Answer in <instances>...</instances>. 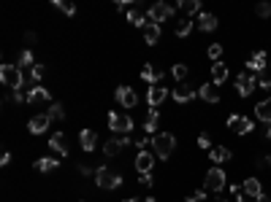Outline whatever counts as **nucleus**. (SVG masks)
<instances>
[{"label":"nucleus","instance_id":"nucleus-40","mask_svg":"<svg viewBox=\"0 0 271 202\" xmlns=\"http://www.w3.org/2000/svg\"><path fill=\"white\" fill-rule=\"evenodd\" d=\"M198 146L206 148V151H211V140H209V135H198Z\"/></svg>","mask_w":271,"mask_h":202},{"label":"nucleus","instance_id":"nucleus-14","mask_svg":"<svg viewBox=\"0 0 271 202\" xmlns=\"http://www.w3.org/2000/svg\"><path fill=\"white\" fill-rule=\"evenodd\" d=\"M166 97H168L166 86H149V89H147V103H149V108H157Z\"/></svg>","mask_w":271,"mask_h":202},{"label":"nucleus","instance_id":"nucleus-23","mask_svg":"<svg viewBox=\"0 0 271 202\" xmlns=\"http://www.w3.org/2000/svg\"><path fill=\"white\" fill-rule=\"evenodd\" d=\"M241 189H244V194H247V197H255V200L263 197V186H260V181H257V178H247L241 184Z\"/></svg>","mask_w":271,"mask_h":202},{"label":"nucleus","instance_id":"nucleus-26","mask_svg":"<svg viewBox=\"0 0 271 202\" xmlns=\"http://www.w3.org/2000/svg\"><path fill=\"white\" fill-rule=\"evenodd\" d=\"M33 167H36L38 173H52V170H57V167H60V162H57L55 157H41Z\"/></svg>","mask_w":271,"mask_h":202},{"label":"nucleus","instance_id":"nucleus-13","mask_svg":"<svg viewBox=\"0 0 271 202\" xmlns=\"http://www.w3.org/2000/svg\"><path fill=\"white\" fill-rule=\"evenodd\" d=\"M49 116H46V113H38V116H33L30 121H28V132L30 135H44L46 130H49Z\"/></svg>","mask_w":271,"mask_h":202},{"label":"nucleus","instance_id":"nucleus-36","mask_svg":"<svg viewBox=\"0 0 271 202\" xmlns=\"http://www.w3.org/2000/svg\"><path fill=\"white\" fill-rule=\"evenodd\" d=\"M193 24H195V22H190V19H182V22L176 24V35H179V38L190 35V30H193Z\"/></svg>","mask_w":271,"mask_h":202},{"label":"nucleus","instance_id":"nucleus-2","mask_svg":"<svg viewBox=\"0 0 271 202\" xmlns=\"http://www.w3.org/2000/svg\"><path fill=\"white\" fill-rule=\"evenodd\" d=\"M174 148H176V138L171 132H160L152 138V151H155L157 159H168L174 154Z\"/></svg>","mask_w":271,"mask_h":202},{"label":"nucleus","instance_id":"nucleus-17","mask_svg":"<svg viewBox=\"0 0 271 202\" xmlns=\"http://www.w3.org/2000/svg\"><path fill=\"white\" fill-rule=\"evenodd\" d=\"M163 76H166V73L157 70V67H152V65H144V67H141V81H147V84H152V86L160 84Z\"/></svg>","mask_w":271,"mask_h":202},{"label":"nucleus","instance_id":"nucleus-3","mask_svg":"<svg viewBox=\"0 0 271 202\" xmlns=\"http://www.w3.org/2000/svg\"><path fill=\"white\" fill-rule=\"evenodd\" d=\"M95 184L101 189H120L122 186V175L109 170V167H98L95 170Z\"/></svg>","mask_w":271,"mask_h":202},{"label":"nucleus","instance_id":"nucleus-34","mask_svg":"<svg viewBox=\"0 0 271 202\" xmlns=\"http://www.w3.org/2000/svg\"><path fill=\"white\" fill-rule=\"evenodd\" d=\"M206 57L211 59V65L220 62V57H222V43H211L209 49H206Z\"/></svg>","mask_w":271,"mask_h":202},{"label":"nucleus","instance_id":"nucleus-4","mask_svg":"<svg viewBox=\"0 0 271 202\" xmlns=\"http://www.w3.org/2000/svg\"><path fill=\"white\" fill-rule=\"evenodd\" d=\"M225 170H220V167H211V170L206 173V178H203V189L211 194H220L222 189H225Z\"/></svg>","mask_w":271,"mask_h":202},{"label":"nucleus","instance_id":"nucleus-5","mask_svg":"<svg viewBox=\"0 0 271 202\" xmlns=\"http://www.w3.org/2000/svg\"><path fill=\"white\" fill-rule=\"evenodd\" d=\"M109 130H111V132H125V135H128L130 130H133V119H130L128 113L111 111V113H109Z\"/></svg>","mask_w":271,"mask_h":202},{"label":"nucleus","instance_id":"nucleus-20","mask_svg":"<svg viewBox=\"0 0 271 202\" xmlns=\"http://www.w3.org/2000/svg\"><path fill=\"white\" fill-rule=\"evenodd\" d=\"M49 148L55 154H60V157H68V143H65V135L63 132H55L49 138Z\"/></svg>","mask_w":271,"mask_h":202},{"label":"nucleus","instance_id":"nucleus-29","mask_svg":"<svg viewBox=\"0 0 271 202\" xmlns=\"http://www.w3.org/2000/svg\"><path fill=\"white\" fill-rule=\"evenodd\" d=\"M179 8L187 13V19L190 16H198V13H201V0H182Z\"/></svg>","mask_w":271,"mask_h":202},{"label":"nucleus","instance_id":"nucleus-41","mask_svg":"<svg viewBox=\"0 0 271 202\" xmlns=\"http://www.w3.org/2000/svg\"><path fill=\"white\" fill-rule=\"evenodd\" d=\"M138 181H141L144 186H152V184H155V178H152V173H141V175H138Z\"/></svg>","mask_w":271,"mask_h":202},{"label":"nucleus","instance_id":"nucleus-46","mask_svg":"<svg viewBox=\"0 0 271 202\" xmlns=\"http://www.w3.org/2000/svg\"><path fill=\"white\" fill-rule=\"evenodd\" d=\"M257 202H271V194H263V197L257 200Z\"/></svg>","mask_w":271,"mask_h":202},{"label":"nucleus","instance_id":"nucleus-47","mask_svg":"<svg viewBox=\"0 0 271 202\" xmlns=\"http://www.w3.org/2000/svg\"><path fill=\"white\" fill-rule=\"evenodd\" d=\"M266 138L271 140V124H268V130H266Z\"/></svg>","mask_w":271,"mask_h":202},{"label":"nucleus","instance_id":"nucleus-27","mask_svg":"<svg viewBox=\"0 0 271 202\" xmlns=\"http://www.w3.org/2000/svg\"><path fill=\"white\" fill-rule=\"evenodd\" d=\"M209 157H211V162L222 165V162L233 159V154H230V148H225V146H217V148H211V151H209Z\"/></svg>","mask_w":271,"mask_h":202},{"label":"nucleus","instance_id":"nucleus-37","mask_svg":"<svg viewBox=\"0 0 271 202\" xmlns=\"http://www.w3.org/2000/svg\"><path fill=\"white\" fill-rule=\"evenodd\" d=\"M206 197H209L206 189H198V192L190 194V197H184V202H206Z\"/></svg>","mask_w":271,"mask_h":202},{"label":"nucleus","instance_id":"nucleus-32","mask_svg":"<svg viewBox=\"0 0 271 202\" xmlns=\"http://www.w3.org/2000/svg\"><path fill=\"white\" fill-rule=\"evenodd\" d=\"M52 5H55L57 11L68 13V16H74V13H76V5H74V3H68V0H52Z\"/></svg>","mask_w":271,"mask_h":202},{"label":"nucleus","instance_id":"nucleus-18","mask_svg":"<svg viewBox=\"0 0 271 202\" xmlns=\"http://www.w3.org/2000/svg\"><path fill=\"white\" fill-rule=\"evenodd\" d=\"M79 143H82V148H84L87 154H92V151H95V146H98L95 130H82V132H79Z\"/></svg>","mask_w":271,"mask_h":202},{"label":"nucleus","instance_id":"nucleus-45","mask_svg":"<svg viewBox=\"0 0 271 202\" xmlns=\"http://www.w3.org/2000/svg\"><path fill=\"white\" fill-rule=\"evenodd\" d=\"M239 202H257V200H255V197H247V194H241Z\"/></svg>","mask_w":271,"mask_h":202},{"label":"nucleus","instance_id":"nucleus-15","mask_svg":"<svg viewBox=\"0 0 271 202\" xmlns=\"http://www.w3.org/2000/svg\"><path fill=\"white\" fill-rule=\"evenodd\" d=\"M195 27H198V30H203V32L217 30V16H214V13L201 11V13H198V19H195Z\"/></svg>","mask_w":271,"mask_h":202},{"label":"nucleus","instance_id":"nucleus-28","mask_svg":"<svg viewBox=\"0 0 271 202\" xmlns=\"http://www.w3.org/2000/svg\"><path fill=\"white\" fill-rule=\"evenodd\" d=\"M157 121H160V113H157V108H149V113H147V121H144V132L152 135L157 130Z\"/></svg>","mask_w":271,"mask_h":202},{"label":"nucleus","instance_id":"nucleus-42","mask_svg":"<svg viewBox=\"0 0 271 202\" xmlns=\"http://www.w3.org/2000/svg\"><path fill=\"white\" fill-rule=\"evenodd\" d=\"M257 89H266V92H271V78H263L260 84H257Z\"/></svg>","mask_w":271,"mask_h":202},{"label":"nucleus","instance_id":"nucleus-22","mask_svg":"<svg viewBox=\"0 0 271 202\" xmlns=\"http://www.w3.org/2000/svg\"><path fill=\"white\" fill-rule=\"evenodd\" d=\"M225 81H228V65L225 62H214L211 65V84L220 86V84H225Z\"/></svg>","mask_w":271,"mask_h":202},{"label":"nucleus","instance_id":"nucleus-11","mask_svg":"<svg viewBox=\"0 0 271 202\" xmlns=\"http://www.w3.org/2000/svg\"><path fill=\"white\" fill-rule=\"evenodd\" d=\"M198 97V89H193L190 84H176L174 86V100L176 103H193Z\"/></svg>","mask_w":271,"mask_h":202},{"label":"nucleus","instance_id":"nucleus-43","mask_svg":"<svg viewBox=\"0 0 271 202\" xmlns=\"http://www.w3.org/2000/svg\"><path fill=\"white\" fill-rule=\"evenodd\" d=\"M9 162H11V154H9V151H6V154H3V157H0V165H3V167H6V165H9Z\"/></svg>","mask_w":271,"mask_h":202},{"label":"nucleus","instance_id":"nucleus-39","mask_svg":"<svg viewBox=\"0 0 271 202\" xmlns=\"http://www.w3.org/2000/svg\"><path fill=\"white\" fill-rule=\"evenodd\" d=\"M255 13H257L260 19H268V16H271V3H257V5H255Z\"/></svg>","mask_w":271,"mask_h":202},{"label":"nucleus","instance_id":"nucleus-7","mask_svg":"<svg viewBox=\"0 0 271 202\" xmlns=\"http://www.w3.org/2000/svg\"><path fill=\"white\" fill-rule=\"evenodd\" d=\"M225 124H228V130H233L236 135H247V132H252V130H255L252 119H247V116H239V113H230Z\"/></svg>","mask_w":271,"mask_h":202},{"label":"nucleus","instance_id":"nucleus-35","mask_svg":"<svg viewBox=\"0 0 271 202\" xmlns=\"http://www.w3.org/2000/svg\"><path fill=\"white\" fill-rule=\"evenodd\" d=\"M128 22L136 24V27H147V24H149L147 16H144V13H138V11H130V13H128Z\"/></svg>","mask_w":271,"mask_h":202},{"label":"nucleus","instance_id":"nucleus-31","mask_svg":"<svg viewBox=\"0 0 271 202\" xmlns=\"http://www.w3.org/2000/svg\"><path fill=\"white\" fill-rule=\"evenodd\" d=\"M46 116H49L52 121H63V119H65L63 105H60V103H52V105H49V111H46Z\"/></svg>","mask_w":271,"mask_h":202},{"label":"nucleus","instance_id":"nucleus-25","mask_svg":"<svg viewBox=\"0 0 271 202\" xmlns=\"http://www.w3.org/2000/svg\"><path fill=\"white\" fill-rule=\"evenodd\" d=\"M255 116L260 121H266V124H271V97L260 100V103L255 105Z\"/></svg>","mask_w":271,"mask_h":202},{"label":"nucleus","instance_id":"nucleus-19","mask_svg":"<svg viewBox=\"0 0 271 202\" xmlns=\"http://www.w3.org/2000/svg\"><path fill=\"white\" fill-rule=\"evenodd\" d=\"M49 100H52V94H49V89H44V86H33V89L28 92V103H30V105L49 103Z\"/></svg>","mask_w":271,"mask_h":202},{"label":"nucleus","instance_id":"nucleus-48","mask_svg":"<svg viewBox=\"0 0 271 202\" xmlns=\"http://www.w3.org/2000/svg\"><path fill=\"white\" fill-rule=\"evenodd\" d=\"M144 202H155V200H152V197H147V200H144Z\"/></svg>","mask_w":271,"mask_h":202},{"label":"nucleus","instance_id":"nucleus-44","mask_svg":"<svg viewBox=\"0 0 271 202\" xmlns=\"http://www.w3.org/2000/svg\"><path fill=\"white\" fill-rule=\"evenodd\" d=\"M79 173H82V178H84V175H92V170H90V167H84V165L79 167Z\"/></svg>","mask_w":271,"mask_h":202},{"label":"nucleus","instance_id":"nucleus-12","mask_svg":"<svg viewBox=\"0 0 271 202\" xmlns=\"http://www.w3.org/2000/svg\"><path fill=\"white\" fill-rule=\"evenodd\" d=\"M268 67V57H266V51H255L252 57L247 59V73H260V70H266Z\"/></svg>","mask_w":271,"mask_h":202},{"label":"nucleus","instance_id":"nucleus-33","mask_svg":"<svg viewBox=\"0 0 271 202\" xmlns=\"http://www.w3.org/2000/svg\"><path fill=\"white\" fill-rule=\"evenodd\" d=\"M187 73H190V67L187 65H174V67H171V76H174L176 81H179V84H184V78H187Z\"/></svg>","mask_w":271,"mask_h":202},{"label":"nucleus","instance_id":"nucleus-24","mask_svg":"<svg viewBox=\"0 0 271 202\" xmlns=\"http://www.w3.org/2000/svg\"><path fill=\"white\" fill-rule=\"evenodd\" d=\"M160 35H163V32H160V24H147V27H144V43H147V46H155L157 43V40H160Z\"/></svg>","mask_w":271,"mask_h":202},{"label":"nucleus","instance_id":"nucleus-49","mask_svg":"<svg viewBox=\"0 0 271 202\" xmlns=\"http://www.w3.org/2000/svg\"><path fill=\"white\" fill-rule=\"evenodd\" d=\"M217 202H228V200H217Z\"/></svg>","mask_w":271,"mask_h":202},{"label":"nucleus","instance_id":"nucleus-50","mask_svg":"<svg viewBox=\"0 0 271 202\" xmlns=\"http://www.w3.org/2000/svg\"><path fill=\"white\" fill-rule=\"evenodd\" d=\"M125 202H136V200H125Z\"/></svg>","mask_w":271,"mask_h":202},{"label":"nucleus","instance_id":"nucleus-30","mask_svg":"<svg viewBox=\"0 0 271 202\" xmlns=\"http://www.w3.org/2000/svg\"><path fill=\"white\" fill-rule=\"evenodd\" d=\"M17 65H19V67H36L38 62H36V57H33V51L25 49V51L17 57Z\"/></svg>","mask_w":271,"mask_h":202},{"label":"nucleus","instance_id":"nucleus-21","mask_svg":"<svg viewBox=\"0 0 271 202\" xmlns=\"http://www.w3.org/2000/svg\"><path fill=\"white\" fill-rule=\"evenodd\" d=\"M198 97L203 100V103H220V92H217V86H211V84H203V86H198Z\"/></svg>","mask_w":271,"mask_h":202},{"label":"nucleus","instance_id":"nucleus-6","mask_svg":"<svg viewBox=\"0 0 271 202\" xmlns=\"http://www.w3.org/2000/svg\"><path fill=\"white\" fill-rule=\"evenodd\" d=\"M176 13V5H168V3H155L152 8L147 11V19L152 24H160V22H166L168 16H174Z\"/></svg>","mask_w":271,"mask_h":202},{"label":"nucleus","instance_id":"nucleus-8","mask_svg":"<svg viewBox=\"0 0 271 202\" xmlns=\"http://www.w3.org/2000/svg\"><path fill=\"white\" fill-rule=\"evenodd\" d=\"M257 89V81L252 73H239L236 76V92H239V97H249Z\"/></svg>","mask_w":271,"mask_h":202},{"label":"nucleus","instance_id":"nucleus-38","mask_svg":"<svg viewBox=\"0 0 271 202\" xmlns=\"http://www.w3.org/2000/svg\"><path fill=\"white\" fill-rule=\"evenodd\" d=\"M44 70H46L44 65H36V67H30V84H38V81L44 78Z\"/></svg>","mask_w":271,"mask_h":202},{"label":"nucleus","instance_id":"nucleus-1","mask_svg":"<svg viewBox=\"0 0 271 202\" xmlns=\"http://www.w3.org/2000/svg\"><path fill=\"white\" fill-rule=\"evenodd\" d=\"M0 81H3V86H9V89H14V92H22V86L28 84V78L22 76V67L11 65V62L0 65Z\"/></svg>","mask_w":271,"mask_h":202},{"label":"nucleus","instance_id":"nucleus-16","mask_svg":"<svg viewBox=\"0 0 271 202\" xmlns=\"http://www.w3.org/2000/svg\"><path fill=\"white\" fill-rule=\"evenodd\" d=\"M152 165H155V154L138 151V157H136V170H138V175H141V173H152Z\"/></svg>","mask_w":271,"mask_h":202},{"label":"nucleus","instance_id":"nucleus-10","mask_svg":"<svg viewBox=\"0 0 271 202\" xmlns=\"http://www.w3.org/2000/svg\"><path fill=\"white\" fill-rule=\"evenodd\" d=\"M125 146H130V138H128V135H120V138H114V140H106L103 154H106V157H117Z\"/></svg>","mask_w":271,"mask_h":202},{"label":"nucleus","instance_id":"nucleus-9","mask_svg":"<svg viewBox=\"0 0 271 202\" xmlns=\"http://www.w3.org/2000/svg\"><path fill=\"white\" fill-rule=\"evenodd\" d=\"M114 97H117V103H120L122 108H136L138 105V94L130 89V86H117Z\"/></svg>","mask_w":271,"mask_h":202}]
</instances>
